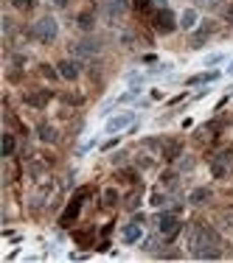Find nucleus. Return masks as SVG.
Here are the masks:
<instances>
[{
	"instance_id": "20",
	"label": "nucleus",
	"mask_w": 233,
	"mask_h": 263,
	"mask_svg": "<svg viewBox=\"0 0 233 263\" xmlns=\"http://www.w3.org/2000/svg\"><path fill=\"white\" fill-rule=\"evenodd\" d=\"M14 146H17V143H14V135H9V132H6V135H3V157H12Z\"/></svg>"
},
{
	"instance_id": "10",
	"label": "nucleus",
	"mask_w": 233,
	"mask_h": 263,
	"mask_svg": "<svg viewBox=\"0 0 233 263\" xmlns=\"http://www.w3.org/2000/svg\"><path fill=\"white\" fill-rule=\"evenodd\" d=\"M56 67H59V76L68 78V81H76L79 73H82V65H79V62H73V59H62Z\"/></svg>"
},
{
	"instance_id": "7",
	"label": "nucleus",
	"mask_w": 233,
	"mask_h": 263,
	"mask_svg": "<svg viewBox=\"0 0 233 263\" xmlns=\"http://www.w3.org/2000/svg\"><path fill=\"white\" fill-rule=\"evenodd\" d=\"M227 171H230V151H219L211 160V173H214L216 180H222V177H227Z\"/></svg>"
},
{
	"instance_id": "15",
	"label": "nucleus",
	"mask_w": 233,
	"mask_h": 263,
	"mask_svg": "<svg viewBox=\"0 0 233 263\" xmlns=\"http://www.w3.org/2000/svg\"><path fill=\"white\" fill-rule=\"evenodd\" d=\"M37 138L43 140V143H56V129L51 123H40L37 126Z\"/></svg>"
},
{
	"instance_id": "21",
	"label": "nucleus",
	"mask_w": 233,
	"mask_h": 263,
	"mask_svg": "<svg viewBox=\"0 0 233 263\" xmlns=\"http://www.w3.org/2000/svg\"><path fill=\"white\" fill-rule=\"evenodd\" d=\"M104 204H107V207H115V204H118V191H115V188H107V191H104Z\"/></svg>"
},
{
	"instance_id": "11",
	"label": "nucleus",
	"mask_w": 233,
	"mask_h": 263,
	"mask_svg": "<svg viewBox=\"0 0 233 263\" xmlns=\"http://www.w3.org/2000/svg\"><path fill=\"white\" fill-rule=\"evenodd\" d=\"M79 210H82V199H79V196H73V202L68 204V210L62 213V218H59V227H70V224L76 222V215H79Z\"/></svg>"
},
{
	"instance_id": "23",
	"label": "nucleus",
	"mask_w": 233,
	"mask_h": 263,
	"mask_svg": "<svg viewBox=\"0 0 233 263\" xmlns=\"http://www.w3.org/2000/svg\"><path fill=\"white\" fill-rule=\"evenodd\" d=\"M219 3H222V0H197V6L211 9V12H214V9H219Z\"/></svg>"
},
{
	"instance_id": "24",
	"label": "nucleus",
	"mask_w": 233,
	"mask_h": 263,
	"mask_svg": "<svg viewBox=\"0 0 233 263\" xmlns=\"http://www.w3.org/2000/svg\"><path fill=\"white\" fill-rule=\"evenodd\" d=\"M73 238L79 241L82 246H87V244H90V233H73Z\"/></svg>"
},
{
	"instance_id": "19",
	"label": "nucleus",
	"mask_w": 233,
	"mask_h": 263,
	"mask_svg": "<svg viewBox=\"0 0 233 263\" xmlns=\"http://www.w3.org/2000/svg\"><path fill=\"white\" fill-rule=\"evenodd\" d=\"M216 78H219V73L208 70V73H200V76H191L188 84H205V81H216Z\"/></svg>"
},
{
	"instance_id": "25",
	"label": "nucleus",
	"mask_w": 233,
	"mask_h": 263,
	"mask_svg": "<svg viewBox=\"0 0 233 263\" xmlns=\"http://www.w3.org/2000/svg\"><path fill=\"white\" fill-rule=\"evenodd\" d=\"M43 76L45 78H56V76H59V70H54L51 65H43Z\"/></svg>"
},
{
	"instance_id": "4",
	"label": "nucleus",
	"mask_w": 233,
	"mask_h": 263,
	"mask_svg": "<svg viewBox=\"0 0 233 263\" xmlns=\"http://www.w3.org/2000/svg\"><path fill=\"white\" fill-rule=\"evenodd\" d=\"M124 14H127V0H107L104 6V20L110 25H121Z\"/></svg>"
},
{
	"instance_id": "34",
	"label": "nucleus",
	"mask_w": 233,
	"mask_h": 263,
	"mask_svg": "<svg viewBox=\"0 0 233 263\" xmlns=\"http://www.w3.org/2000/svg\"><path fill=\"white\" fill-rule=\"evenodd\" d=\"M230 96H233V87H230V93H227V96H225V98H230Z\"/></svg>"
},
{
	"instance_id": "5",
	"label": "nucleus",
	"mask_w": 233,
	"mask_h": 263,
	"mask_svg": "<svg viewBox=\"0 0 233 263\" xmlns=\"http://www.w3.org/2000/svg\"><path fill=\"white\" fill-rule=\"evenodd\" d=\"M70 51H73V56H79V59H87V56H96L98 51H101V42L93 39V36H87V39H79L70 45Z\"/></svg>"
},
{
	"instance_id": "28",
	"label": "nucleus",
	"mask_w": 233,
	"mask_h": 263,
	"mask_svg": "<svg viewBox=\"0 0 233 263\" xmlns=\"http://www.w3.org/2000/svg\"><path fill=\"white\" fill-rule=\"evenodd\" d=\"M191 168H194V160H191V157H188V160H183V162H180V171H191Z\"/></svg>"
},
{
	"instance_id": "33",
	"label": "nucleus",
	"mask_w": 233,
	"mask_h": 263,
	"mask_svg": "<svg viewBox=\"0 0 233 263\" xmlns=\"http://www.w3.org/2000/svg\"><path fill=\"white\" fill-rule=\"evenodd\" d=\"M56 6H68V0H56Z\"/></svg>"
},
{
	"instance_id": "12",
	"label": "nucleus",
	"mask_w": 233,
	"mask_h": 263,
	"mask_svg": "<svg viewBox=\"0 0 233 263\" xmlns=\"http://www.w3.org/2000/svg\"><path fill=\"white\" fill-rule=\"evenodd\" d=\"M211 34H214V23L205 20V25H200V28L194 31V36H191V48H203V42L208 39Z\"/></svg>"
},
{
	"instance_id": "26",
	"label": "nucleus",
	"mask_w": 233,
	"mask_h": 263,
	"mask_svg": "<svg viewBox=\"0 0 233 263\" xmlns=\"http://www.w3.org/2000/svg\"><path fill=\"white\" fill-rule=\"evenodd\" d=\"M222 59H225V56H222V54H214V56H208V59H205V67H211V65H219Z\"/></svg>"
},
{
	"instance_id": "3",
	"label": "nucleus",
	"mask_w": 233,
	"mask_h": 263,
	"mask_svg": "<svg viewBox=\"0 0 233 263\" xmlns=\"http://www.w3.org/2000/svg\"><path fill=\"white\" fill-rule=\"evenodd\" d=\"M158 230H160V235H163L166 241H172L174 235L183 230V222H180L174 213H163V215L158 218Z\"/></svg>"
},
{
	"instance_id": "14",
	"label": "nucleus",
	"mask_w": 233,
	"mask_h": 263,
	"mask_svg": "<svg viewBox=\"0 0 233 263\" xmlns=\"http://www.w3.org/2000/svg\"><path fill=\"white\" fill-rule=\"evenodd\" d=\"M160 151H163V160H177L180 151H183V146H180V140H166L163 146H160Z\"/></svg>"
},
{
	"instance_id": "35",
	"label": "nucleus",
	"mask_w": 233,
	"mask_h": 263,
	"mask_svg": "<svg viewBox=\"0 0 233 263\" xmlns=\"http://www.w3.org/2000/svg\"><path fill=\"white\" fill-rule=\"evenodd\" d=\"M227 73H230V76H233V65H230V67H227Z\"/></svg>"
},
{
	"instance_id": "9",
	"label": "nucleus",
	"mask_w": 233,
	"mask_h": 263,
	"mask_svg": "<svg viewBox=\"0 0 233 263\" xmlns=\"http://www.w3.org/2000/svg\"><path fill=\"white\" fill-rule=\"evenodd\" d=\"M51 98H54V93H51V90H34V93H25V96H23V101L28 104V107L43 109L45 104L51 101Z\"/></svg>"
},
{
	"instance_id": "8",
	"label": "nucleus",
	"mask_w": 233,
	"mask_h": 263,
	"mask_svg": "<svg viewBox=\"0 0 233 263\" xmlns=\"http://www.w3.org/2000/svg\"><path fill=\"white\" fill-rule=\"evenodd\" d=\"M132 120H135V115H132V112H118V115H112V118L107 120V132L115 135V132H121V129H129Z\"/></svg>"
},
{
	"instance_id": "32",
	"label": "nucleus",
	"mask_w": 233,
	"mask_h": 263,
	"mask_svg": "<svg viewBox=\"0 0 233 263\" xmlns=\"http://www.w3.org/2000/svg\"><path fill=\"white\" fill-rule=\"evenodd\" d=\"M146 6H149L146 0H135V9H141V12H143V9H146Z\"/></svg>"
},
{
	"instance_id": "30",
	"label": "nucleus",
	"mask_w": 233,
	"mask_h": 263,
	"mask_svg": "<svg viewBox=\"0 0 233 263\" xmlns=\"http://www.w3.org/2000/svg\"><path fill=\"white\" fill-rule=\"evenodd\" d=\"M9 3H12L14 9H25V6H28V0H9Z\"/></svg>"
},
{
	"instance_id": "31",
	"label": "nucleus",
	"mask_w": 233,
	"mask_h": 263,
	"mask_svg": "<svg viewBox=\"0 0 233 263\" xmlns=\"http://www.w3.org/2000/svg\"><path fill=\"white\" fill-rule=\"evenodd\" d=\"M225 14H227V23L233 25V3H230V6H227V12H225Z\"/></svg>"
},
{
	"instance_id": "18",
	"label": "nucleus",
	"mask_w": 233,
	"mask_h": 263,
	"mask_svg": "<svg viewBox=\"0 0 233 263\" xmlns=\"http://www.w3.org/2000/svg\"><path fill=\"white\" fill-rule=\"evenodd\" d=\"M79 28H82V31H87V34H90V31L96 28V17H93L90 12L79 14Z\"/></svg>"
},
{
	"instance_id": "17",
	"label": "nucleus",
	"mask_w": 233,
	"mask_h": 263,
	"mask_svg": "<svg viewBox=\"0 0 233 263\" xmlns=\"http://www.w3.org/2000/svg\"><path fill=\"white\" fill-rule=\"evenodd\" d=\"M208 199H211V191H208V188H197V191H191L188 202H191V204H205Z\"/></svg>"
},
{
	"instance_id": "13",
	"label": "nucleus",
	"mask_w": 233,
	"mask_h": 263,
	"mask_svg": "<svg viewBox=\"0 0 233 263\" xmlns=\"http://www.w3.org/2000/svg\"><path fill=\"white\" fill-rule=\"evenodd\" d=\"M141 235H143V230H141V222H132V224H127L124 227V244H135V241H141Z\"/></svg>"
},
{
	"instance_id": "2",
	"label": "nucleus",
	"mask_w": 233,
	"mask_h": 263,
	"mask_svg": "<svg viewBox=\"0 0 233 263\" xmlns=\"http://www.w3.org/2000/svg\"><path fill=\"white\" fill-rule=\"evenodd\" d=\"M31 31H34V36H37L40 42H54L56 34H59V28H56V20L48 17V14H45V17H40Z\"/></svg>"
},
{
	"instance_id": "27",
	"label": "nucleus",
	"mask_w": 233,
	"mask_h": 263,
	"mask_svg": "<svg viewBox=\"0 0 233 263\" xmlns=\"http://www.w3.org/2000/svg\"><path fill=\"white\" fill-rule=\"evenodd\" d=\"M222 227H225V230H233V213H225V215H222Z\"/></svg>"
},
{
	"instance_id": "29",
	"label": "nucleus",
	"mask_w": 233,
	"mask_h": 263,
	"mask_svg": "<svg viewBox=\"0 0 233 263\" xmlns=\"http://www.w3.org/2000/svg\"><path fill=\"white\" fill-rule=\"evenodd\" d=\"M143 146H146V149H160L163 143H158V140H152V138H149V140H143Z\"/></svg>"
},
{
	"instance_id": "22",
	"label": "nucleus",
	"mask_w": 233,
	"mask_h": 263,
	"mask_svg": "<svg viewBox=\"0 0 233 263\" xmlns=\"http://www.w3.org/2000/svg\"><path fill=\"white\" fill-rule=\"evenodd\" d=\"M149 204H152V207H163V204H166V196H163L160 191H154L152 196H149Z\"/></svg>"
},
{
	"instance_id": "1",
	"label": "nucleus",
	"mask_w": 233,
	"mask_h": 263,
	"mask_svg": "<svg viewBox=\"0 0 233 263\" xmlns=\"http://www.w3.org/2000/svg\"><path fill=\"white\" fill-rule=\"evenodd\" d=\"M188 249L197 260H216L222 255L219 241H216V233L205 224H191L188 230Z\"/></svg>"
},
{
	"instance_id": "16",
	"label": "nucleus",
	"mask_w": 233,
	"mask_h": 263,
	"mask_svg": "<svg viewBox=\"0 0 233 263\" xmlns=\"http://www.w3.org/2000/svg\"><path fill=\"white\" fill-rule=\"evenodd\" d=\"M197 25V9H185L183 14H180V28L191 31Z\"/></svg>"
},
{
	"instance_id": "6",
	"label": "nucleus",
	"mask_w": 233,
	"mask_h": 263,
	"mask_svg": "<svg viewBox=\"0 0 233 263\" xmlns=\"http://www.w3.org/2000/svg\"><path fill=\"white\" fill-rule=\"evenodd\" d=\"M154 28L160 31V34H172L174 28H177V23H174V14L169 12V9H160V12H154Z\"/></svg>"
}]
</instances>
